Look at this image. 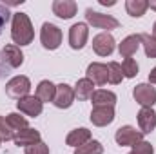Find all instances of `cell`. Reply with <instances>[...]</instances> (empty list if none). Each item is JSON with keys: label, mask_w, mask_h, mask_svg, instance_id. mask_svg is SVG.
<instances>
[{"label": "cell", "mask_w": 156, "mask_h": 154, "mask_svg": "<svg viewBox=\"0 0 156 154\" xmlns=\"http://www.w3.org/2000/svg\"><path fill=\"white\" fill-rule=\"evenodd\" d=\"M35 31H33V24L29 20V16L26 13H15L13 15V22H11V38L13 42L20 47V45H29L33 42Z\"/></svg>", "instance_id": "6da1fadb"}, {"label": "cell", "mask_w": 156, "mask_h": 154, "mask_svg": "<svg viewBox=\"0 0 156 154\" xmlns=\"http://www.w3.org/2000/svg\"><path fill=\"white\" fill-rule=\"evenodd\" d=\"M29 91H31V82L27 76H22V75L13 76L5 83V94L11 98H16V100L29 96Z\"/></svg>", "instance_id": "7a4b0ae2"}, {"label": "cell", "mask_w": 156, "mask_h": 154, "mask_svg": "<svg viewBox=\"0 0 156 154\" xmlns=\"http://www.w3.org/2000/svg\"><path fill=\"white\" fill-rule=\"evenodd\" d=\"M40 42H42V45H44L45 49H49V51L58 49L60 44H62V31H60V27H56L55 24L45 22V24L42 26V31H40Z\"/></svg>", "instance_id": "3957f363"}, {"label": "cell", "mask_w": 156, "mask_h": 154, "mask_svg": "<svg viewBox=\"0 0 156 154\" xmlns=\"http://www.w3.org/2000/svg\"><path fill=\"white\" fill-rule=\"evenodd\" d=\"M85 20L87 24H91L93 27H98V29H118L120 27V22H118L115 16L111 15H104V13H98V11H93V9H87L85 11Z\"/></svg>", "instance_id": "277c9868"}, {"label": "cell", "mask_w": 156, "mask_h": 154, "mask_svg": "<svg viewBox=\"0 0 156 154\" xmlns=\"http://www.w3.org/2000/svg\"><path fill=\"white\" fill-rule=\"evenodd\" d=\"M115 140L122 147H133V145H136L138 142L144 140V134L140 131H136L134 127H131V125H123V127H120L116 131Z\"/></svg>", "instance_id": "5b68a950"}, {"label": "cell", "mask_w": 156, "mask_h": 154, "mask_svg": "<svg viewBox=\"0 0 156 154\" xmlns=\"http://www.w3.org/2000/svg\"><path fill=\"white\" fill-rule=\"evenodd\" d=\"M133 96L142 107H153L156 103V87L151 83H138L133 91Z\"/></svg>", "instance_id": "8992f818"}, {"label": "cell", "mask_w": 156, "mask_h": 154, "mask_svg": "<svg viewBox=\"0 0 156 154\" xmlns=\"http://www.w3.org/2000/svg\"><path fill=\"white\" fill-rule=\"evenodd\" d=\"M89 38V27L83 22H78L75 26H71L69 29V45L73 49H82Z\"/></svg>", "instance_id": "52a82bcc"}, {"label": "cell", "mask_w": 156, "mask_h": 154, "mask_svg": "<svg viewBox=\"0 0 156 154\" xmlns=\"http://www.w3.org/2000/svg\"><path fill=\"white\" fill-rule=\"evenodd\" d=\"M93 49H94V53L98 56H109L115 51V38H113V35H109L107 31L96 35L93 38Z\"/></svg>", "instance_id": "ba28073f"}, {"label": "cell", "mask_w": 156, "mask_h": 154, "mask_svg": "<svg viewBox=\"0 0 156 154\" xmlns=\"http://www.w3.org/2000/svg\"><path fill=\"white\" fill-rule=\"evenodd\" d=\"M16 107H18L20 113L31 116V118L40 116L42 114V111H44V103L40 102L37 96H26V98H20V100L16 102Z\"/></svg>", "instance_id": "9c48e42d"}, {"label": "cell", "mask_w": 156, "mask_h": 154, "mask_svg": "<svg viewBox=\"0 0 156 154\" xmlns=\"http://www.w3.org/2000/svg\"><path fill=\"white\" fill-rule=\"evenodd\" d=\"M73 102H75V91H73V87H69L67 83L56 85V94H55L53 103L58 109H69L73 105Z\"/></svg>", "instance_id": "30bf717a"}, {"label": "cell", "mask_w": 156, "mask_h": 154, "mask_svg": "<svg viewBox=\"0 0 156 154\" xmlns=\"http://www.w3.org/2000/svg\"><path fill=\"white\" fill-rule=\"evenodd\" d=\"M94 85H105L109 82V69L105 64H98V62H93L89 67H87V73H85Z\"/></svg>", "instance_id": "8fae6325"}, {"label": "cell", "mask_w": 156, "mask_h": 154, "mask_svg": "<svg viewBox=\"0 0 156 154\" xmlns=\"http://www.w3.org/2000/svg\"><path fill=\"white\" fill-rule=\"evenodd\" d=\"M138 125L142 134H151L156 129V113L153 107H142L138 113Z\"/></svg>", "instance_id": "7c38bea8"}, {"label": "cell", "mask_w": 156, "mask_h": 154, "mask_svg": "<svg viewBox=\"0 0 156 154\" xmlns=\"http://www.w3.org/2000/svg\"><path fill=\"white\" fill-rule=\"evenodd\" d=\"M40 138H42V136H40L38 131H35V129H31V127H26V129L15 132L13 142H15V145H18V147H29V145H35V143L42 142Z\"/></svg>", "instance_id": "4fadbf2b"}, {"label": "cell", "mask_w": 156, "mask_h": 154, "mask_svg": "<svg viewBox=\"0 0 156 154\" xmlns=\"http://www.w3.org/2000/svg\"><path fill=\"white\" fill-rule=\"evenodd\" d=\"M115 120V107H93L91 121L96 127H105Z\"/></svg>", "instance_id": "5bb4252c"}, {"label": "cell", "mask_w": 156, "mask_h": 154, "mask_svg": "<svg viewBox=\"0 0 156 154\" xmlns=\"http://www.w3.org/2000/svg\"><path fill=\"white\" fill-rule=\"evenodd\" d=\"M76 2L75 0H55L53 2V13L58 16V18H64V20H69L76 15Z\"/></svg>", "instance_id": "9a60e30c"}, {"label": "cell", "mask_w": 156, "mask_h": 154, "mask_svg": "<svg viewBox=\"0 0 156 154\" xmlns=\"http://www.w3.org/2000/svg\"><path fill=\"white\" fill-rule=\"evenodd\" d=\"M91 100H93V105L94 107H115L116 94L111 93V91H105V89H98V91L93 93Z\"/></svg>", "instance_id": "2e32d148"}, {"label": "cell", "mask_w": 156, "mask_h": 154, "mask_svg": "<svg viewBox=\"0 0 156 154\" xmlns=\"http://www.w3.org/2000/svg\"><path fill=\"white\" fill-rule=\"evenodd\" d=\"M140 44H142L140 35H131V37H127V38L122 40V44L118 45V51H120V54H122L123 58H131V56L138 51Z\"/></svg>", "instance_id": "e0dca14e"}, {"label": "cell", "mask_w": 156, "mask_h": 154, "mask_svg": "<svg viewBox=\"0 0 156 154\" xmlns=\"http://www.w3.org/2000/svg\"><path fill=\"white\" fill-rule=\"evenodd\" d=\"M87 142H91V131L85 129V127H80V129L71 131L67 134V138H66V143L69 147H80V145H83Z\"/></svg>", "instance_id": "ac0fdd59"}, {"label": "cell", "mask_w": 156, "mask_h": 154, "mask_svg": "<svg viewBox=\"0 0 156 154\" xmlns=\"http://www.w3.org/2000/svg\"><path fill=\"white\" fill-rule=\"evenodd\" d=\"M2 53H4V56H5V60H7V64H9L11 69L20 67V65L24 64V54H22V51H20L18 45H15V44L5 45Z\"/></svg>", "instance_id": "d6986e66"}, {"label": "cell", "mask_w": 156, "mask_h": 154, "mask_svg": "<svg viewBox=\"0 0 156 154\" xmlns=\"http://www.w3.org/2000/svg\"><path fill=\"white\" fill-rule=\"evenodd\" d=\"M55 94H56V85H53L49 80H42L37 87V98H38L42 103L45 102H53L55 100Z\"/></svg>", "instance_id": "ffe728a7"}, {"label": "cell", "mask_w": 156, "mask_h": 154, "mask_svg": "<svg viewBox=\"0 0 156 154\" xmlns=\"http://www.w3.org/2000/svg\"><path fill=\"white\" fill-rule=\"evenodd\" d=\"M73 91H75V98H78V100H89L93 96V93H94V83L89 78H82V80L76 82Z\"/></svg>", "instance_id": "44dd1931"}, {"label": "cell", "mask_w": 156, "mask_h": 154, "mask_svg": "<svg viewBox=\"0 0 156 154\" xmlns=\"http://www.w3.org/2000/svg\"><path fill=\"white\" fill-rule=\"evenodd\" d=\"M147 7H149V2H145V0H127V2H125L127 13H129L131 16H134V18L144 16L145 11H147Z\"/></svg>", "instance_id": "7402d4cb"}, {"label": "cell", "mask_w": 156, "mask_h": 154, "mask_svg": "<svg viewBox=\"0 0 156 154\" xmlns=\"http://www.w3.org/2000/svg\"><path fill=\"white\" fill-rule=\"evenodd\" d=\"M102 152H104V147L98 140H91V142L76 147V151H75V154H102Z\"/></svg>", "instance_id": "603a6c76"}, {"label": "cell", "mask_w": 156, "mask_h": 154, "mask_svg": "<svg viewBox=\"0 0 156 154\" xmlns=\"http://www.w3.org/2000/svg\"><path fill=\"white\" fill-rule=\"evenodd\" d=\"M142 40V45H144V51L149 58H156V38L153 35H147V33H142L140 35Z\"/></svg>", "instance_id": "cb8c5ba5"}, {"label": "cell", "mask_w": 156, "mask_h": 154, "mask_svg": "<svg viewBox=\"0 0 156 154\" xmlns=\"http://www.w3.org/2000/svg\"><path fill=\"white\" fill-rule=\"evenodd\" d=\"M7 123H9V127L13 129V131H22V129H26L27 127V120L24 118V116H20L18 113H11V114H7Z\"/></svg>", "instance_id": "d4e9b609"}, {"label": "cell", "mask_w": 156, "mask_h": 154, "mask_svg": "<svg viewBox=\"0 0 156 154\" xmlns=\"http://www.w3.org/2000/svg\"><path fill=\"white\" fill-rule=\"evenodd\" d=\"M107 69H109V82L115 83V85H118V83L122 82V78H123L122 65H120L118 62H111V64L107 65Z\"/></svg>", "instance_id": "484cf974"}, {"label": "cell", "mask_w": 156, "mask_h": 154, "mask_svg": "<svg viewBox=\"0 0 156 154\" xmlns=\"http://www.w3.org/2000/svg\"><path fill=\"white\" fill-rule=\"evenodd\" d=\"M122 73H123L125 78H134L138 75V64L133 58H125L123 64H122Z\"/></svg>", "instance_id": "4316f807"}, {"label": "cell", "mask_w": 156, "mask_h": 154, "mask_svg": "<svg viewBox=\"0 0 156 154\" xmlns=\"http://www.w3.org/2000/svg\"><path fill=\"white\" fill-rule=\"evenodd\" d=\"M13 138H15V131L9 127L7 120L0 116V140H4V142H9V140H13Z\"/></svg>", "instance_id": "83f0119b"}, {"label": "cell", "mask_w": 156, "mask_h": 154, "mask_svg": "<svg viewBox=\"0 0 156 154\" xmlns=\"http://www.w3.org/2000/svg\"><path fill=\"white\" fill-rule=\"evenodd\" d=\"M133 152H136V154H154V149H153V145H151L149 142L142 140V142H138L136 145H133Z\"/></svg>", "instance_id": "f1b7e54d"}, {"label": "cell", "mask_w": 156, "mask_h": 154, "mask_svg": "<svg viewBox=\"0 0 156 154\" xmlns=\"http://www.w3.org/2000/svg\"><path fill=\"white\" fill-rule=\"evenodd\" d=\"M26 154H49V147H47L44 142H38V143H35V145L26 147Z\"/></svg>", "instance_id": "f546056e"}, {"label": "cell", "mask_w": 156, "mask_h": 154, "mask_svg": "<svg viewBox=\"0 0 156 154\" xmlns=\"http://www.w3.org/2000/svg\"><path fill=\"white\" fill-rule=\"evenodd\" d=\"M9 16H11V13H9V9H7V5L0 2V33H2L4 26L9 22Z\"/></svg>", "instance_id": "4dcf8cb0"}, {"label": "cell", "mask_w": 156, "mask_h": 154, "mask_svg": "<svg viewBox=\"0 0 156 154\" xmlns=\"http://www.w3.org/2000/svg\"><path fill=\"white\" fill-rule=\"evenodd\" d=\"M9 64H7V60H5V56H4V53H0V78L5 76L7 73H9Z\"/></svg>", "instance_id": "1f68e13d"}, {"label": "cell", "mask_w": 156, "mask_h": 154, "mask_svg": "<svg viewBox=\"0 0 156 154\" xmlns=\"http://www.w3.org/2000/svg\"><path fill=\"white\" fill-rule=\"evenodd\" d=\"M149 82H151V83H156V67L149 73Z\"/></svg>", "instance_id": "d6a6232c"}, {"label": "cell", "mask_w": 156, "mask_h": 154, "mask_svg": "<svg viewBox=\"0 0 156 154\" xmlns=\"http://www.w3.org/2000/svg\"><path fill=\"white\" fill-rule=\"evenodd\" d=\"M98 2H100L102 5H115V4H116L115 0H109V2H107V0H98Z\"/></svg>", "instance_id": "836d02e7"}, {"label": "cell", "mask_w": 156, "mask_h": 154, "mask_svg": "<svg viewBox=\"0 0 156 154\" xmlns=\"http://www.w3.org/2000/svg\"><path fill=\"white\" fill-rule=\"evenodd\" d=\"M149 7H151V9H154V11H156V0H151V2H149Z\"/></svg>", "instance_id": "e575fe53"}, {"label": "cell", "mask_w": 156, "mask_h": 154, "mask_svg": "<svg viewBox=\"0 0 156 154\" xmlns=\"http://www.w3.org/2000/svg\"><path fill=\"white\" fill-rule=\"evenodd\" d=\"M153 37L156 38V22H154V26H153Z\"/></svg>", "instance_id": "d590c367"}, {"label": "cell", "mask_w": 156, "mask_h": 154, "mask_svg": "<svg viewBox=\"0 0 156 154\" xmlns=\"http://www.w3.org/2000/svg\"><path fill=\"white\" fill-rule=\"evenodd\" d=\"M129 154H136V152H133V151H131V152H129Z\"/></svg>", "instance_id": "8d00e7d4"}, {"label": "cell", "mask_w": 156, "mask_h": 154, "mask_svg": "<svg viewBox=\"0 0 156 154\" xmlns=\"http://www.w3.org/2000/svg\"><path fill=\"white\" fill-rule=\"evenodd\" d=\"M0 142H2V140H0Z\"/></svg>", "instance_id": "74e56055"}]
</instances>
